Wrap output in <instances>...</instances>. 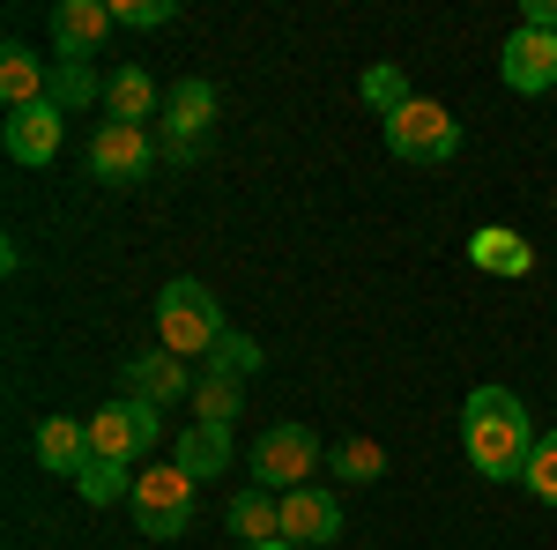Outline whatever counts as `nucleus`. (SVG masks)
<instances>
[{"instance_id":"nucleus-25","label":"nucleus","mask_w":557,"mask_h":550,"mask_svg":"<svg viewBox=\"0 0 557 550\" xmlns=\"http://www.w3.org/2000/svg\"><path fill=\"white\" fill-rule=\"evenodd\" d=\"M364 105H372L380 120H394V112L409 105V83H401V68H372V75H364Z\"/></svg>"},{"instance_id":"nucleus-22","label":"nucleus","mask_w":557,"mask_h":550,"mask_svg":"<svg viewBox=\"0 0 557 550\" xmlns=\"http://www.w3.org/2000/svg\"><path fill=\"white\" fill-rule=\"evenodd\" d=\"M75 491H83L89 506H112V499H134V476H127V462H89L75 476Z\"/></svg>"},{"instance_id":"nucleus-16","label":"nucleus","mask_w":557,"mask_h":550,"mask_svg":"<svg viewBox=\"0 0 557 550\" xmlns=\"http://www.w3.org/2000/svg\"><path fill=\"white\" fill-rule=\"evenodd\" d=\"M172 462L194 476V484H209V476H223V462H231V431L223 424H186L172 447Z\"/></svg>"},{"instance_id":"nucleus-20","label":"nucleus","mask_w":557,"mask_h":550,"mask_svg":"<svg viewBox=\"0 0 557 550\" xmlns=\"http://www.w3.org/2000/svg\"><path fill=\"white\" fill-rule=\"evenodd\" d=\"M52 105H60V112L104 105V83L89 75V60H52Z\"/></svg>"},{"instance_id":"nucleus-27","label":"nucleus","mask_w":557,"mask_h":550,"mask_svg":"<svg viewBox=\"0 0 557 550\" xmlns=\"http://www.w3.org/2000/svg\"><path fill=\"white\" fill-rule=\"evenodd\" d=\"M112 15L134 23V30H157V23H172L178 8H172V0H112Z\"/></svg>"},{"instance_id":"nucleus-10","label":"nucleus","mask_w":557,"mask_h":550,"mask_svg":"<svg viewBox=\"0 0 557 550\" xmlns=\"http://www.w3.org/2000/svg\"><path fill=\"white\" fill-rule=\"evenodd\" d=\"M8 157L15 164H52L60 157V142H67V112L45 97V105H23V112H8Z\"/></svg>"},{"instance_id":"nucleus-6","label":"nucleus","mask_w":557,"mask_h":550,"mask_svg":"<svg viewBox=\"0 0 557 550\" xmlns=\"http://www.w3.org/2000/svg\"><path fill=\"white\" fill-rule=\"evenodd\" d=\"M312 468H320V439H312L305 424H275V431H260V447H253L260 491H305Z\"/></svg>"},{"instance_id":"nucleus-11","label":"nucleus","mask_w":557,"mask_h":550,"mask_svg":"<svg viewBox=\"0 0 557 550\" xmlns=\"http://www.w3.org/2000/svg\"><path fill=\"white\" fill-rule=\"evenodd\" d=\"M343 536V499L305 484V491H283V543H335Z\"/></svg>"},{"instance_id":"nucleus-24","label":"nucleus","mask_w":557,"mask_h":550,"mask_svg":"<svg viewBox=\"0 0 557 550\" xmlns=\"http://www.w3.org/2000/svg\"><path fill=\"white\" fill-rule=\"evenodd\" d=\"M520 484H528L543 506H557V424L535 439V454H528V476H520Z\"/></svg>"},{"instance_id":"nucleus-9","label":"nucleus","mask_w":557,"mask_h":550,"mask_svg":"<svg viewBox=\"0 0 557 550\" xmlns=\"http://www.w3.org/2000/svg\"><path fill=\"white\" fill-rule=\"evenodd\" d=\"M506 89H520V97H543V89H557V38L550 30H535V23H520L513 38H506Z\"/></svg>"},{"instance_id":"nucleus-5","label":"nucleus","mask_w":557,"mask_h":550,"mask_svg":"<svg viewBox=\"0 0 557 550\" xmlns=\"http://www.w3.org/2000/svg\"><path fill=\"white\" fill-rule=\"evenodd\" d=\"M157 439H164V410H149V402H134V394L104 402V410L89 417V454H97V462H134V454H149Z\"/></svg>"},{"instance_id":"nucleus-29","label":"nucleus","mask_w":557,"mask_h":550,"mask_svg":"<svg viewBox=\"0 0 557 550\" xmlns=\"http://www.w3.org/2000/svg\"><path fill=\"white\" fill-rule=\"evenodd\" d=\"M253 550H298V543H253Z\"/></svg>"},{"instance_id":"nucleus-15","label":"nucleus","mask_w":557,"mask_h":550,"mask_svg":"<svg viewBox=\"0 0 557 550\" xmlns=\"http://www.w3.org/2000/svg\"><path fill=\"white\" fill-rule=\"evenodd\" d=\"M38 462L52 476H83L97 454H89V417H45L38 424Z\"/></svg>"},{"instance_id":"nucleus-14","label":"nucleus","mask_w":557,"mask_h":550,"mask_svg":"<svg viewBox=\"0 0 557 550\" xmlns=\"http://www.w3.org/2000/svg\"><path fill=\"white\" fill-rule=\"evenodd\" d=\"M0 97H8V112L45 105V97H52V60H38L23 38H8L0 45Z\"/></svg>"},{"instance_id":"nucleus-19","label":"nucleus","mask_w":557,"mask_h":550,"mask_svg":"<svg viewBox=\"0 0 557 550\" xmlns=\"http://www.w3.org/2000/svg\"><path fill=\"white\" fill-rule=\"evenodd\" d=\"M231 536H246V550L253 543H283V499L275 491H238L231 499Z\"/></svg>"},{"instance_id":"nucleus-3","label":"nucleus","mask_w":557,"mask_h":550,"mask_svg":"<svg viewBox=\"0 0 557 550\" xmlns=\"http://www.w3.org/2000/svg\"><path fill=\"white\" fill-rule=\"evenodd\" d=\"M386 149H394L401 164H454V157H461V120H454L446 105H431V97H409V105L386 120Z\"/></svg>"},{"instance_id":"nucleus-1","label":"nucleus","mask_w":557,"mask_h":550,"mask_svg":"<svg viewBox=\"0 0 557 550\" xmlns=\"http://www.w3.org/2000/svg\"><path fill=\"white\" fill-rule=\"evenodd\" d=\"M535 424L520 410V394L506 387H475L469 410H461V447H469V468L491 476V484H520L528 476V454H535Z\"/></svg>"},{"instance_id":"nucleus-13","label":"nucleus","mask_w":557,"mask_h":550,"mask_svg":"<svg viewBox=\"0 0 557 550\" xmlns=\"http://www.w3.org/2000/svg\"><path fill=\"white\" fill-rule=\"evenodd\" d=\"M127 394L149 402V410H172L178 394H194V372H186V357H172V350H149V357H127Z\"/></svg>"},{"instance_id":"nucleus-12","label":"nucleus","mask_w":557,"mask_h":550,"mask_svg":"<svg viewBox=\"0 0 557 550\" xmlns=\"http://www.w3.org/2000/svg\"><path fill=\"white\" fill-rule=\"evenodd\" d=\"M112 23H120L112 0H60V8H52V45H60V60H89Z\"/></svg>"},{"instance_id":"nucleus-17","label":"nucleus","mask_w":557,"mask_h":550,"mask_svg":"<svg viewBox=\"0 0 557 550\" xmlns=\"http://www.w3.org/2000/svg\"><path fill=\"white\" fill-rule=\"evenodd\" d=\"M104 112L112 120H127V127H149L157 120V83H149V68H112V83H104Z\"/></svg>"},{"instance_id":"nucleus-26","label":"nucleus","mask_w":557,"mask_h":550,"mask_svg":"<svg viewBox=\"0 0 557 550\" xmlns=\"http://www.w3.org/2000/svg\"><path fill=\"white\" fill-rule=\"evenodd\" d=\"M209 365H215V372H231V380H253L268 357H260V342H253V335H223V350H215Z\"/></svg>"},{"instance_id":"nucleus-28","label":"nucleus","mask_w":557,"mask_h":550,"mask_svg":"<svg viewBox=\"0 0 557 550\" xmlns=\"http://www.w3.org/2000/svg\"><path fill=\"white\" fill-rule=\"evenodd\" d=\"M528 23H535V30H550V38H557V0H528Z\"/></svg>"},{"instance_id":"nucleus-2","label":"nucleus","mask_w":557,"mask_h":550,"mask_svg":"<svg viewBox=\"0 0 557 550\" xmlns=\"http://www.w3.org/2000/svg\"><path fill=\"white\" fill-rule=\"evenodd\" d=\"M157 335H164L172 357H215L231 328H223V305L209 297V283L178 276V283H164V297H157Z\"/></svg>"},{"instance_id":"nucleus-4","label":"nucleus","mask_w":557,"mask_h":550,"mask_svg":"<svg viewBox=\"0 0 557 550\" xmlns=\"http://www.w3.org/2000/svg\"><path fill=\"white\" fill-rule=\"evenodd\" d=\"M194 476L178 462H164V468H141L134 476V521H141V536H157V543H172L178 528L194 521Z\"/></svg>"},{"instance_id":"nucleus-7","label":"nucleus","mask_w":557,"mask_h":550,"mask_svg":"<svg viewBox=\"0 0 557 550\" xmlns=\"http://www.w3.org/2000/svg\"><path fill=\"white\" fill-rule=\"evenodd\" d=\"M89 171H97L104 186H134V179H149V171H157V134L127 127V120H104V127L89 134Z\"/></svg>"},{"instance_id":"nucleus-8","label":"nucleus","mask_w":557,"mask_h":550,"mask_svg":"<svg viewBox=\"0 0 557 550\" xmlns=\"http://www.w3.org/2000/svg\"><path fill=\"white\" fill-rule=\"evenodd\" d=\"M209 120H215V83H201V75H186V83L164 97V157L172 164H186L194 149H201V134H209Z\"/></svg>"},{"instance_id":"nucleus-23","label":"nucleus","mask_w":557,"mask_h":550,"mask_svg":"<svg viewBox=\"0 0 557 550\" xmlns=\"http://www.w3.org/2000/svg\"><path fill=\"white\" fill-rule=\"evenodd\" d=\"M335 476H343V484H372V476H386L380 439H343V447H335Z\"/></svg>"},{"instance_id":"nucleus-18","label":"nucleus","mask_w":557,"mask_h":550,"mask_svg":"<svg viewBox=\"0 0 557 550\" xmlns=\"http://www.w3.org/2000/svg\"><path fill=\"white\" fill-rule=\"evenodd\" d=\"M469 260L491 268V276H528V268H535V246H528L520 231H506V223H483L469 239Z\"/></svg>"},{"instance_id":"nucleus-21","label":"nucleus","mask_w":557,"mask_h":550,"mask_svg":"<svg viewBox=\"0 0 557 550\" xmlns=\"http://www.w3.org/2000/svg\"><path fill=\"white\" fill-rule=\"evenodd\" d=\"M231 417H238V380H231V372L194 380V424H223V431H231Z\"/></svg>"}]
</instances>
